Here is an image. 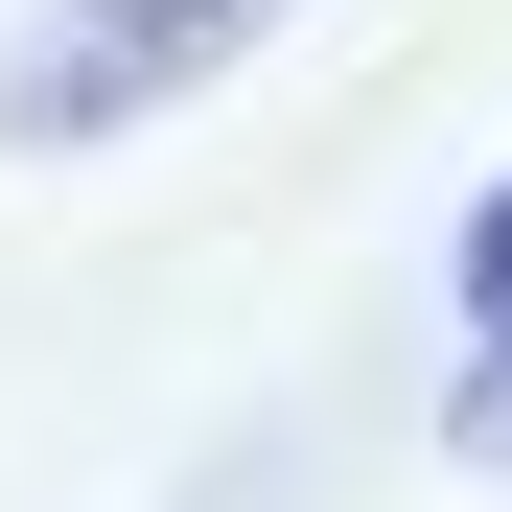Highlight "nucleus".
<instances>
[{
    "instance_id": "obj_1",
    "label": "nucleus",
    "mask_w": 512,
    "mask_h": 512,
    "mask_svg": "<svg viewBox=\"0 0 512 512\" xmlns=\"http://www.w3.org/2000/svg\"><path fill=\"white\" fill-rule=\"evenodd\" d=\"M280 24H303V0H47V47L0 70V140H47V163L70 140H140L163 94H210V70L280 47Z\"/></svg>"
},
{
    "instance_id": "obj_2",
    "label": "nucleus",
    "mask_w": 512,
    "mask_h": 512,
    "mask_svg": "<svg viewBox=\"0 0 512 512\" xmlns=\"http://www.w3.org/2000/svg\"><path fill=\"white\" fill-rule=\"evenodd\" d=\"M466 326H489V350H512V187L466 210Z\"/></svg>"
},
{
    "instance_id": "obj_3",
    "label": "nucleus",
    "mask_w": 512,
    "mask_h": 512,
    "mask_svg": "<svg viewBox=\"0 0 512 512\" xmlns=\"http://www.w3.org/2000/svg\"><path fill=\"white\" fill-rule=\"evenodd\" d=\"M443 443H466V466H512V350L466 373V419H443Z\"/></svg>"
}]
</instances>
